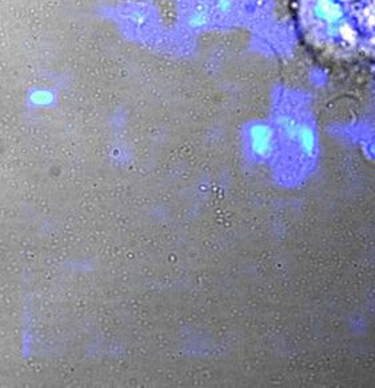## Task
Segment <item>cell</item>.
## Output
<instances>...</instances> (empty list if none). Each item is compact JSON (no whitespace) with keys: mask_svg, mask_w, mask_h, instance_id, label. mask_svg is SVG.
<instances>
[{"mask_svg":"<svg viewBox=\"0 0 375 388\" xmlns=\"http://www.w3.org/2000/svg\"><path fill=\"white\" fill-rule=\"evenodd\" d=\"M317 31L343 48L375 44V0H311Z\"/></svg>","mask_w":375,"mask_h":388,"instance_id":"cell-1","label":"cell"},{"mask_svg":"<svg viewBox=\"0 0 375 388\" xmlns=\"http://www.w3.org/2000/svg\"><path fill=\"white\" fill-rule=\"evenodd\" d=\"M53 94L46 90H38L32 94V102L38 106H48L53 102Z\"/></svg>","mask_w":375,"mask_h":388,"instance_id":"cell-3","label":"cell"},{"mask_svg":"<svg viewBox=\"0 0 375 388\" xmlns=\"http://www.w3.org/2000/svg\"><path fill=\"white\" fill-rule=\"evenodd\" d=\"M251 150L255 155L266 158L274 150V137L270 128L258 125L251 130L250 134Z\"/></svg>","mask_w":375,"mask_h":388,"instance_id":"cell-2","label":"cell"}]
</instances>
